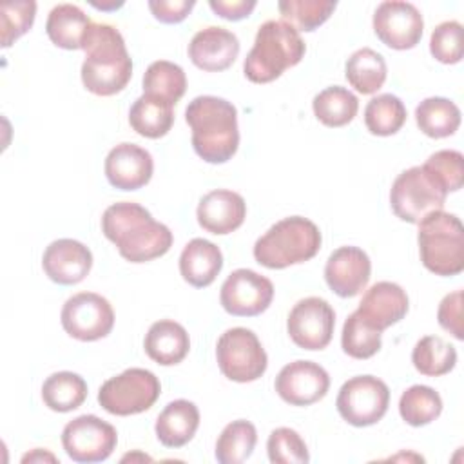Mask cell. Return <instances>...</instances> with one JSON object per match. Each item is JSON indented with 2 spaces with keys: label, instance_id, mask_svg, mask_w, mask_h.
Here are the masks:
<instances>
[{
  "label": "cell",
  "instance_id": "6da1fadb",
  "mask_svg": "<svg viewBox=\"0 0 464 464\" xmlns=\"http://www.w3.org/2000/svg\"><path fill=\"white\" fill-rule=\"evenodd\" d=\"M103 236L118 246L123 259L147 263L165 256L172 246V232L156 221L152 214L134 201H120L105 208L102 216Z\"/></svg>",
  "mask_w": 464,
  "mask_h": 464
},
{
  "label": "cell",
  "instance_id": "7a4b0ae2",
  "mask_svg": "<svg viewBox=\"0 0 464 464\" xmlns=\"http://www.w3.org/2000/svg\"><path fill=\"white\" fill-rule=\"evenodd\" d=\"M83 87L96 96L121 92L132 76V60L121 33L111 24L92 22L83 36Z\"/></svg>",
  "mask_w": 464,
  "mask_h": 464
},
{
  "label": "cell",
  "instance_id": "3957f363",
  "mask_svg": "<svg viewBox=\"0 0 464 464\" xmlns=\"http://www.w3.org/2000/svg\"><path fill=\"white\" fill-rule=\"evenodd\" d=\"M192 147L207 163H227L239 147L237 109L225 98L196 96L185 109Z\"/></svg>",
  "mask_w": 464,
  "mask_h": 464
},
{
  "label": "cell",
  "instance_id": "277c9868",
  "mask_svg": "<svg viewBox=\"0 0 464 464\" xmlns=\"http://www.w3.org/2000/svg\"><path fill=\"white\" fill-rule=\"evenodd\" d=\"M306 53L299 31L285 20H266L259 25L243 72L252 83H270L286 69L297 65Z\"/></svg>",
  "mask_w": 464,
  "mask_h": 464
},
{
  "label": "cell",
  "instance_id": "5b68a950",
  "mask_svg": "<svg viewBox=\"0 0 464 464\" xmlns=\"http://www.w3.org/2000/svg\"><path fill=\"white\" fill-rule=\"evenodd\" d=\"M319 227L303 216L274 223L254 245L256 261L270 270L310 261L321 248Z\"/></svg>",
  "mask_w": 464,
  "mask_h": 464
},
{
  "label": "cell",
  "instance_id": "8992f818",
  "mask_svg": "<svg viewBox=\"0 0 464 464\" xmlns=\"http://www.w3.org/2000/svg\"><path fill=\"white\" fill-rule=\"evenodd\" d=\"M419 254L435 276H457L464 270V227L455 214L435 210L419 223Z\"/></svg>",
  "mask_w": 464,
  "mask_h": 464
},
{
  "label": "cell",
  "instance_id": "52a82bcc",
  "mask_svg": "<svg viewBox=\"0 0 464 464\" xmlns=\"http://www.w3.org/2000/svg\"><path fill=\"white\" fill-rule=\"evenodd\" d=\"M160 393V379L150 370L127 368L102 384L98 402L111 415L127 417L147 411L158 401Z\"/></svg>",
  "mask_w": 464,
  "mask_h": 464
},
{
  "label": "cell",
  "instance_id": "ba28073f",
  "mask_svg": "<svg viewBox=\"0 0 464 464\" xmlns=\"http://www.w3.org/2000/svg\"><path fill=\"white\" fill-rule=\"evenodd\" d=\"M448 192L428 174L422 165L402 170L390 190L393 214L408 223H419L435 210H442Z\"/></svg>",
  "mask_w": 464,
  "mask_h": 464
},
{
  "label": "cell",
  "instance_id": "9c48e42d",
  "mask_svg": "<svg viewBox=\"0 0 464 464\" xmlns=\"http://www.w3.org/2000/svg\"><path fill=\"white\" fill-rule=\"evenodd\" d=\"M216 359L221 373L234 382L257 381L268 366L261 341L243 326L228 328L221 334L216 344Z\"/></svg>",
  "mask_w": 464,
  "mask_h": 464
},
{
  "label": "cell",
  "instance_id": "30bf717a",
  "mask_svg": "<svg viewBox=\"0 0 464 464\" xmlns=\"http://www.w3.org/2000/svg\"><path fill=\"white\" fill-rule=\"evenodd\" d=\"M390 390L384 381L373 375L348 379L335 399L339 415L352 426L364 428L379 422L388 411Z\"/></svg>",
  "mask_w": 464,
  "mask_h": 464
},
{
  "label": "cell",
  "instance_id": "8fae6325",
  "mask_svg": "<svg viewBox=\"0 0 464 464\" xmlns=\"http://www.w3.org/2000/svg\"><path fill=\"white\" fill-rule=\"evenodd\" d=\"M118 444L116 428L96 415H80L62 431V446L69 459L82 464L107 460Z\"/></svg>",
  "mask_w": 464,
  "mask_h": 464
},
{
  "label": "cell",
  "instance_id": "7c38bea8",
  "mask_svg": "<svg viewBox=\"0 0 464 464\" xmlns=\"http://www.w3.org/2000/svg\"><path fill=\"white\" fill-rule=\"evenodd\" d=\"M60 321L65 334L72 339L91 343L111 334L114 326V310L103 295L80 292L63 303Z\"/></svg>",
  "mask_w": 464,
  "mask_h": 464
},
{
  "label": "cell",
  "instance_id": "4fadbf2b",
  "mask_svg": "<svg viewBox=\"0 0 464 464\" xmlns=\"http://www.w3.org/2000/svg\"><path fill=\"white\" fill-rule=\"evenodd\" d=\"M335 328V312L328 301L310 295L294 304L286 330L294 344L303 350H323L330 344Z\"/></svg>",
  "mask_w": 464,
  "mask_h": 464
},
{
  "label": "cell",
  "instance_id": "5bb4252c",
  "mask_svg": "<svg viewBox=\"0 0 464 464\" xmlns=\"http://www.w3.org/2000/svg\"><path fill=\"white\" fill-rule=\"evenodd\" d=\"M274 299V285L268 277L250 270H234L221 285L219 303L230 315L254 317L263 314Z\"/></svg>",
  "mask_w": 464,
  "mask_h": 464
},
{
  "label": "cell",
  "instance_id": "9a60e30c",
  "mask_svg": "<svg viewBox=\"0 0 464 464\" xmlns=\"http://www.w3.org/2000/svg\"><path fill=\"white\" fill-rule=\"evenodd\" d=\"M422 14L410 2H381L373 13V31L377 38L390 49H413L422 38Z\"/></svg>",
  "mask_w": 464,
  "mask_h": 464
},
{
  "label": "cell",
  "instance_id": "2e32d148",
  "mask_svg": "<svg viewBox=\"0 0 464 464\" xmlns=\"http://www.w3.org/2000/svg\"><path fill=\"white\" fill-rule=\"evenodd\" d=\"M274 386L285 402L310 406L328 393L330 375L314 361H294L281 368Z\"/></svg>",
  "mask_w": 464,
  "mask_h": 464
},
{
  "label": "cell",
  "instance_id": "e0dca14e",
  "mask_svg": "<svg viewBox=\"0 0 464 464\" xmlns=\"http://www.w3.org/2000/svg\"><path fill=\"white\" fill-rule=\"evenodd\" d=\"M372 263L368 254L359 246H339L324 265V279L330 290L339 297H353L362 292L370 281Z\"/></svg>",
  "mask_w": 464,
  "mask_h": 464
},
{
  "label": "cell",
  "instance_id": "ac0fdd59",
  "mask_svg": "<svg viewBox=\"0 0 464 464\" xmlns=\"http://www.w3.org/2000/svg\"><path fill=\"white\" fill-rule=\"evenodd\" d=\"M107 181L120 190H138L145 187L154 172V161L149 150L136 143H120L105 158Z\"/></svg>",
  "mask_w": 464,
  "mask_h": 464
},
{
  "label": "cell",
  "instance_id": "d6986e66",
  "mask_svg": "<svg viewBox=\"0 0 464 464\" xmlns=\"http://www.w3.org/2000/svg\"><path fill=\"white\" fill-rule=\"evenodd\" d=\"M42 268L58 285H78L92 268V254L83 243L62 237L49 243L44 250Z\"/></svg>",
  "mask_w": 464,
  "mask_h": 464
},
{
  "label": "cell",
  "instance_id": "ffe728a7",
  "mask_svg": "<svg viewBox=\"0 0 464 464\" xmlns=\"http://www.w3.org/2000/svg\"><path fill=\"white\" fill-rule=\"evenodd\" d=\"M196 218L203 230L225 236L243 225L246 218V203L243 196L234 190L216 188L199 199Z\"/></svg>",
  "mask_w": 464,
  "mask_h": 464
},
{
  "label": "cell",
  "instance_id": "44dd1931",
  "mask_svg": "<svg viewBox=\"0 0 464 464\" xmlns=\"http://www.w3.org/2000/svg\"><path fill=\"white\" fill-rule=\"evenodd\" d=\"M239 54L237 36L218 25L198 31L188 44V58L192 63L208 72H219L228 69Z\"/></svg>",
  "mask_w": 464,
  "mask_h": 464
},
{
  "label": "cell",
  "instance_id": "7402d4cb",
  "mask_svg": "<svg viewBox=\"0 0 464 464\" xmlns=\"http://www.w3.org/2000/svg\"><path fill=\"white\" fill-rule=\"evenodd\" d=\"M408 295L397 283L392 281H379L372 285L359 306L357 314L375 330L382 332L388 326L399 323L408 314Z\"/></svg>",
  "mask_w": 464,
  "mask_h": 464
},
{
  "label": "cell",
  "instance_id": "603a6c76",
  "mask_svg": "<svg viewBox=\"0 0 464 464\" xmlns=\"http://www.w3.org/2000/svg\"><path fill=\"white\" fill-rule=\"evenodd\" d=\"M221 268L223 254L219 246L208 239L194 237L181 250L179 274L188 285L196 288H205L212 285Z\"/></svg>",
  "mask_w": 464,
  "mask_h": 464
},
{
  "label": "cell",
  "instance_id": "cb8c5ba5",
  "mask_svg": "<svg viewBox=\"0 0 464 464\" xmlns=\"http://www.w3.org/2000/svg\"><path fill=\"white\" fill-rule=\"evenodd\" d=\"M143 348L154 362L161 366H174L187 357L190 350V339L179 323L172 319H160L150 324L143 341Z\"/></svg>",
  "mask_w": 464,
  "mask_h": 464
},
{
  "label": "cell",
  "instance_id": "d4e9b609",
  "mask_svg": "<svg viewBox=\"0 0 464 464\" xmlns=\"http://www.w3.org/2000/svg\"><path fill=\"white\" fill-rule=\"evenodd\" d=\"M199 426V410L187 399L169 402L156 419L154 431L167 448H181L196 435Z\"/></svg>",
  "mask_w": 464,
  "mask_h": 464
},
{
  "label": "cell",
  "instance_id": "484cf974",
  "mask_svg": "<svg viewBox=\"0 0 464 464\" xmlns=\"http://www.w3.org/2000/svg\"><path fill=\"white\" fill-rule=\"evenodd\" d=\"M91 24L92 20L78 5L58 4L47 16L45 33L56 47L74 51L82 49L85 31Z\"/></svg>",
  "mask_w": 464,
  "mask_h": 464
},
{
  "label": "cell",
  "instance_id": "4316f807",
  "mask_svg": "<svg viewBox=\"0 0 464 464\" xmlns=\"http://www.w3.org/2000/svg\"><path fill=\"white\" fill-rule=\"evenodd\" d=\"M129 123L143 138H163L172 129L174 105L160 98L141 94L129 111Z\"/></svg>",
  "mask_w": 464,
  "mask_h": 464
},
{
  "label": "cell",
  "instance_id": "83f0119b",
  "mask_svg": "<svg viewBox=\"0 0 464 464\" xmlns=\"http://www.w3.org/2000/svg\"><path fill=\"white\" fill-rule=\"evenodd\" d=\"M388 67L381 53L362 47L350 54L344 65V76L348 83L361 94L377 92L386 82Z\"/></svg>",
  "mask_w": 464,
  "mask_h": 464
},
{
  "label": "cell",
  "instance_id": "f1b7e54d",
  "mask_svg": "<svg viewBox=\"0 0 464 464\" xmlns=\"http://www.w3.org/2000/svg\"><path fill=\"white\" fill-rule=\"evenodd\" d=\"M42 399L53 411H72L87 399V382L74 372L51 373L42 384Z\"/></svg>",
  "mask_w": 464,
  "mask_h": 464
},
{
  "label": "cell",
  "instance_id": "f546056e",
  "mask_svg": "<svg viewBox=\"0 0 464 464\" xmlns=\"http://www.w3.org/2000/svg\"><path fill=\"white\" fill-rule=\"evenodd\" d=\"M417 127L430 138H448L455 134L460 125L459 107L442 96H431L422 100L415 109Z\"/></svg>",
  "mask_w": 464,
  "mask_h": 464
},
{
  "label": "cell",
  "instance_id": "4dcf8cb0",
  "mask_svg": "<svg viewBox=\"0 0 464 464\" xmlns=\"http://www.w3.org/2000/svg\"><path fill=\"white\" fill-rule=\"evenodd\" d=\"M312 109H314L315 118L323 125L344 127L355 118V114L359 111V100L346 87L332 85L314 96Z\"/></svg>",
  "mask_w": 464,
  "mask_h": 464
},
{
  "label": "cell",
  "instance_id": "1f68e13d",
  "mask_svg": "<svg viewBox=\"0 0 464 464\" xmlns=\"http://www.w3.org/2000/svg\"><path fill=\"white\" fill-rule=\"evenodd\" d=\"M187 91L185 71L169 60L152 62L143 74V94L176 105Z\"/></svg>",
  "mask_w": 464,
  "mask_h": 464
},
{
  "label": "cell",
  "instance_id": "d6a6232c",
  "mask_svg": "<svg viewBox=\"0 0 464 464\" xmlns=\"http://www.w3.org/2000/svg\"><path fill=\"white\" fill-rule=\"evenodd\" d=\"M411 362L422 375H446L455 368L457 350L439 335H426L413 346Z\"/></svg>",
  "mask_w": 464,
  "mask_h": 464
},
{
  "label": "cell",
  "instance_id": "836d02e7",
  "mask_svg": "<svg viewBox=\"0 0 464 464\" xmlns=\"http://www.w3.org/2000/svg\"><path fill=\"white\" fill-rule=\"evenodd\" d=\"M256 442L257 431L250 420H232L216 440V459L221 464H241L252 455Z\"/></svg>",
  "mask_w": 464,
  "mask_h": 464
},
{
  "label": "cell",
  "instance_id": "e575fe53",
  "mask_svg": "<svg viewBox=\"0 0 464 464\" xmlns=\"http://www.w3.org/2000/svg\"><path fill=\"white\" fill-rule=\"evenodd\" d=\"M406 116L402 100L390 92L373 96L364 107V125L375 136H392L399 132Z\"/></svg>",
  "mask_w": 464,
  "mask_h": 464
},
{
  "label": "cell",
  "instance_id": "d590c367",
  "mask_svg": "<svg viewBox=\"0 0 464 464\" xmlns=\"http://www.w3.org/2000/svg\"><path fill=\"white\" fill-rule=\"evenodd\" d=\"M442 411L440 395L424 384H413L399 399V413L410 426H426Z\"/></svg>",
  "mask_w": 464,
  "mask_h": 464
},
{
  "label": "cell",
  "instance_id": "8d00e7d4",
  "mask_svg": "<svg viewBox=\"0 0 464 464\" xmlns=\"http://www.w3.org/2000/svg\"><path fill=\"white\" fill-rule=\"evenodd\" d=\"M337 2L332 0H281L277 9L286 24L297 31H315L335 11Z\"/></svg>",
  "mask_w": 464,
  "mask_h": 464
},
{
  "label": "cell",
  "instance_id": "74e56055",
  "mask_svg": "<svg viewBox=\"0 0 464 464\" xmlns=\"http://www.w3.org/2000/svg\"><path fill=\"white\" fill-rule=\"evenodd\" d=\"M381 334L382 332L372 328L355 310L346 317L343 324V352L353 359H370L381 350Z\"/></svg>",
  "mask_w": 464,
  "mask_h": 464
},
{
  "label": "cell",
  "instance_id": "f35d334b",
  "mask_svg": "<svg viewBox=\"0 0 464 464\" xmlns=\"http://www.w3.org/2000/svg\"><path fill=\"white\" fill-rule=\"evenodd\" d=\"M422 167L448 194L462 188L464 158L459 150H453V149L437 150L426 160V163Z\"/></svg>",
  "mask_w": 464,
  "mask_h": 464
},
{
  "label": "cell",
  "instance_id": "ab89813d",
  "mask_svg": "<svg viewBox=\"0 0 464 464\" xmlns=\"http://www.w3.org/2000/svg\"><path fill=\"white\" fill-rule=\"evenodd\" d=\"M268 460L272 464H306L310 460L306 442L292 428H276L266 440Z\"/></svg>",
  "mask_w": 464,
  "mask_h": 464
},
{
  "label": "cell",
  "instance_id": "60d3db41",
  "mask_svg": "<svg viewBox=\"0 0 464 464\" xmlns=\"http://www.w3.org/2000/svg\"><path fill=\"white\" fill-rule=\"evenodd\" d=\"M34 16H36V2L33 0L4 2L0 7L2 47H9L14 40L25 34L33 27Z\"/></svg>",
  "mask_w": 464,
  "mask_h": 464
},
{
  "label": "cell",
  "instance_id": "b9f144b4",
  "mask_svg": "<svg viewBox=\"0 0 464 464\" xmlns=\"http://www.w3.org/2000/svg\"><path fill=\"white\" fill-rule=\"evenodd\" d=\"M430 53L440 63H459L462 60V25L457 20L439 24L430 38Z\"/></svg>",
  "mask_w": 464,
  "mask_h": 464
},
{
  "label": "cell",
  "instance_id": "7bdbcfd3",
  "mask_svg": "<svg viewBox=\"0 0 464 464\" xmlns=\"http://www.w3.org/2000/svg\"><path fill=\"white\" fill-rule=\"evenodd\" d=\"M437 319L440 328L450 332L455 339H464V328H462V290H455L442 297Z\"/></svg>",
  "mask_w": 464,
  "mask_h": 464
},
{
  "label": "cell",
  "instance_id": "ee69618b",
  "mask_svg": "<svg viewBox=\"0 0 464 464\" xmlns=\"http://www.w3.org/2000/svg\"><path fill=\"white\" fill-rule=\"evenodd\" d=\"M194 5H196L194 0H150L149 2V9L154 14V18L163 24L183 22Z\"/></svg>",
  "mask_w": 464,
  "mask_h": 464
},
{
  "label": "cell",
  "instance_id": "f6af8a7d",
  "mask_svg": "<svg viewBox=\"0 0 464 464\" xmlns=\"http://www.w3.org/2000/svg\"><path fill=\"white\" fill-rule=\"evenodd\" d=\"M208 5L218 16L230 22H237L250 16L257 2L256 0H210Z\"/></svg>",
  "mask_w": 464,
  "mask_h": 464
},
{
  "label": "cell",
  "instance_id": "bcb514c9",
  "mask_svg": "<svg viewBox=\"0 0 464 464\" xmlns=\"http://www.w3.org/2000/svg\"><path fill=\"white\" fill-rule=\"evenodd\" d=\"M34 460H51V462H56V457L51 455V453H47V451H44V455H42V450H40V448L34 450L33 453H27V455L22 457V462H34Z\"/></svg>",
  "mask_w": 464,
  "mask_h": 464
},
{
  "label": "cell",
  "instance_id": "7dc6e473",
  "mask_svg": "<svg viewBox=\"0 0 464 464\" xmlns=\"http://www.w3.org/2000/svg\"><path fill=\"white\" fill-rule=\"evenodd\" d=\"M91 5L96 7V9H116V7L123 5V2H112V4H96V2H92Z\"/></svg>",
  "mask_w": 464,
  "mask_h": 464
}]
</instances>
